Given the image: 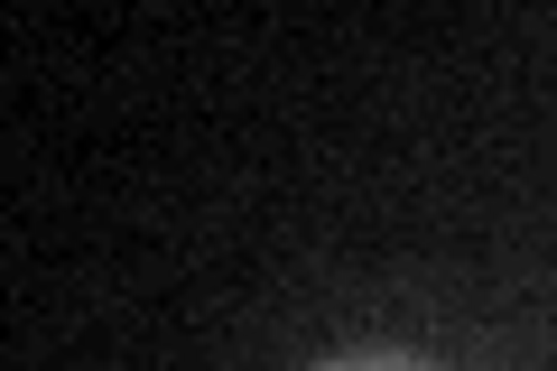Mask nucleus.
I'll use <instances>...</instances> for the list:
<instances>
[{
  "label": "nucleus",
  "mask_w": 557,
  "mask_h": 371,
  "mask_svg": "<svg viewBox=\"0 0 557 371\" xmlns=\"http://www.w3.org/2000/svg\"><path fill=\"white\" fill-rule=\"evenodd\" d=\"M325 371H437V362H418V353H344Z\"/></svg>",
  "instance_id": "1"
}]
</instances>
